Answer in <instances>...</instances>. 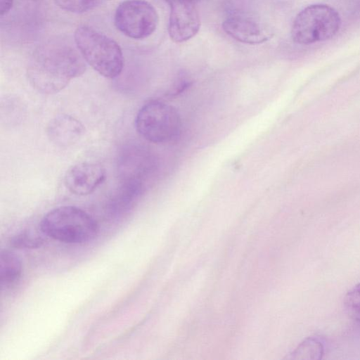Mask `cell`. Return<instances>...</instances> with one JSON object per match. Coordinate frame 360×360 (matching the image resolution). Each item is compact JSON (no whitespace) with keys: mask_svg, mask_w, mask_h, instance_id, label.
Returning a JSON list of instances; mask_svg holds the SVG:
<instances>
[{"mask_svg":"<svg viewBox=\"0 0 360 360\" xmlns=\"http://www.w3.org/2000/svg\"><path fill=\"white\" fill-rule=\"evenodd\" d=\"M324 347L321 338L311 336L303 340L291 353L294 359H321L323 355Z\"/></svg>","mask_w":360,"mask_h":360,"instance_id":"obj_13","label":"cell"},{"mask_svg":"<svg viewBox=\"0 0 360 360\" xmlns=\"http://www.w3.org/2000/svg\"><path fill=\"white\" fill-rule=\"evenodd\" d=\"M41 231L62 243L79 244L92 240L97 236L96 221L75 206H60L46 213L40 223Z\"/></svg>","mask_w":360,"mask_h":360,"instance_id":"obj_2","label":"cell"},{"mask_svg":"<svg viewBox=\"0 0 360 360\" xmlns=\"http://www.w3.org/2000/svg\"><path fill=\"white\" fill-rule=\"evenodd\" d=\"M340 25V15L335 8L326 4H312L295 17L291 37L297 44H311L332 38Z\"/></svg>","mask_w":360,"mask_h":360,"instance_id":"obj_4","label":"cell"},{"mask_svg":"<svg viewBox=\"0 0 360 360\" xmlns=\"http://www.w3.org/2000/svg\"><path fill=\"white\" fill-rule=\"evenodd\" d=\"M149 161L146 154L139 148H129L122 154L119 162L120 181L139 180L149 169Z\"/></svg>","mask_w":360,"mask_h":360,"instance_id":"obj_11","label":"cell"},{"mask_svg":"<svg viewBox=\"0 0 360 360\" xmlns=\"http://www.w3.org/2000/svg\"><path fill=\"white\" fill-rule=\"evenodd\" d=\"M75 41L85 61L101 75L113 79L121 73L124 57L119 44L88 26L77 28Z\"/></svg>","mask_w":360,"mask_h":360,"instance_id":"obj_3","label":"cell"},{"mask_svg":"<svg viewBox=\"0 0 360 360\" xmlns=\"http://www.w3.org/2000/svg\"><path fill=\"white\" fill-rule=\"evenodd\" d=\"M135 127L139 135L148 141L163 143L178 136L181 120L174 107L161 101H152L139 110Z\"/></svg>","mask_w":360,"mask_h":360,"instance_id":"obj_5","label":"cell"},{"mask_svg":"<svg viewBox=\"0 0 360 360\" xmlns=\"http://www.w3.org/2000/svg\"><path fill=\"white\" fill-rule=\"evenodd\" d=\"M13 0H0V13L3 16L12 8Z\"/></svg>","mask_w":360,"mask_h":360,"instance_id":"obj_17","label":"cell"},{"mask_svg":"<svg viewBox=\"0 0 360 360\" xmlns=\"http://www.w3.org/2000/svg\"><path fill=\"white\" fill-rule=\"evenodd\" d=\"M11 243L16 248L33 249L40 248L44 243V239L41 236L28 230L14 236Z\"/></svg>","mask_w":360,"mask_h":360,"instance_id":"obj_14","label":"cell"},{"mask_svg":"<svg viewBox=\"0 0 360 360\" xmlns=\"http://www.w3.org/2000/svg\"><path fill=\"white\" fill-rule=\"evenodd\" d=\"M114 23L125 36L143 39L156 30L158 15L153 6L147 1L125 0L116 8Z\"/></svg>","mask_w":360,"mask_h":360,"instance_id":"obj_6","label":"cell"},{"mask_svg":"<svg viewBox=\"0 0 360 360\" xmlns=\"http://www.w3.org/2000/svg\"><path fill=\"white\" fill-rule=\"evenodd\" d=\"M194 2H195L196 1H198V0H193Z\"/></svg>","mask_w":360,"mask_h":360,"instance_id":"obj_18","label":"cell"},{"mask_svg":"<svg viewBox=\"0 0 360 360\" xmlns=\"http://www.w3.org/2000/svg\"><path fill=\"white\" fill-rule=\"evenodd\" d=\"M84 133V125L69 115H59L47 127L49 140L59 147H68L77 142Z\"/></svg>","mask_w":360,"mask_h":360,"instance_id":"obj_10","label":"cell"},{"mask_svg":"<svg viewBox=\"0 0 360 360\" xmlns=\"http://www.w3.org/2000/svg\"><path fill=\"white\" fill-rule=\"evenodd\" d=\"M224 31L233 39L244 44H258L269 40L270 27L250 11L236 9L230 12L222 22Z\"/></svg>","mask_w":360,"mask_h":360,"instance_id":"obj_7","label":"cell"},{"mask_svg":"<svg viewBox=\"0 0 360 360\" xmlns=\"http://www.w3.org/2000/svg\"><path fill=\"white\" fill-rule=\"evenodd\" d=\"M22 276V263L14 252L2 250L0 255V281L2 290L15 285Z\"/></svg>","mask_w":360,"mask_h":360,"instance_id":"obj_12","label":"cell"},{"mask_svg":"<svg viewBox=\"0 0 360 360\" xmlns=\"http://www.w3.org/2000/svg\"><path fill=\"white\" fill-rule=\"evenodd\" d=\"M344 304L349 317L360 323V283L347 292Z\"/></svg>","mask_w":360,"mask_h":360,"instance_id":"obj_15","label":"cell"},{"mask_svg":"<svg viewBox=\"0 0 360 360\" xmlns=\"http://www.w3.org/2000/svg\"><path fill=\"white\" fill-rule=\"evenodd\" d=\"M60 8L74 13H82L96 7L102 0H54Z\"/></svg>","mask_w":360,"mask_h":360,"instance_id":"obj_16","label":"cell"},{"mask_svg":"<svg viewBox=\"0 0 360 360\" xmlns=\"http://www.w3.org/2000/svg\"><path fill=\"white\" fill-rule=\"evenodd\" d=\"M170 6L168 32L176 43L193 37L200 26V16L193 0H165Z\"/></svg>","mask_w":360,"mask_h":360,"instance_id":"obj_8","label":"cell"},{"mask_svg":"<svg viewBox=\"0 0 360 360\" xmlns=\"http://www.w3.org/2000/svg\"><path fill=\"white\" fill-rule=\"evenodd\" d=\"M85 70V60L80 53L70 45L53 41L35 49L27 65V76L36 90L53 94Z\"/></svg>","mask_w":360,"mask_h":360,"instance_id":"obj_1","label":"cell"},{"mask_svg":"<svg viewBox=\"0 0 360 360\" xmlns=\"http://www.w3.org/2000/svg\"><path fill=\"white\" fill-rule=\"evenodd\" d=\"M105 170L96 162H83L70 167L64 183L70 192L77 195L92 193L105 181Z\"/></svg>","mask_w":360,"mask_h":360,"instance_id":"obj_9","label":"cell"}]
</instances>
